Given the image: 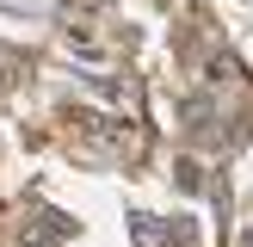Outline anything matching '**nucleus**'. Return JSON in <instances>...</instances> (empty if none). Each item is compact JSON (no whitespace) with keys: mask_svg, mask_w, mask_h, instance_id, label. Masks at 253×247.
Masks as SVG:
<instances>
[{"mask_svg":"<svg viewBox=\"0 0 253 247\" xmlns=\"http://www.w3.org/2000/svg\"><path fill=\"white\" fill-rule=\"evenodd\" d=\"M173 173H179V185H185V192H198V185H204V179H198V167H192V161H179Z\"/></svg>","mask_w":253,"mask_h":247,"instance_id":"nucleus-3","label":"nucleus"},{"mask_svg":"<svg viewBox=\"0 0 253 247\" xmlns=\"http://www.w3.org/2000/svg\"><path fill=\"white\" fill-rule=\"evenodd\" d=\"M19 81V56H12V49H0V86H12Z\"/></svg>","mask_w":253,"mask_h":247,"instance_id":"nucleus-1","label":"nucleus"},{"mask_svg":"<svg viewBox=\"0 0 253 247\" xmlns=\"http://www.w3.org/2000/svg\"><path fill=\"white\" fill-rule=\"evenodd\" d=\"M136 241H142V247H155V241H161V229H155V216H136Z\"/></svg>","mask_w":253,"mask_h":247,"instance_id":"nucleus-2","label":"nucleus"}]
</instances>
